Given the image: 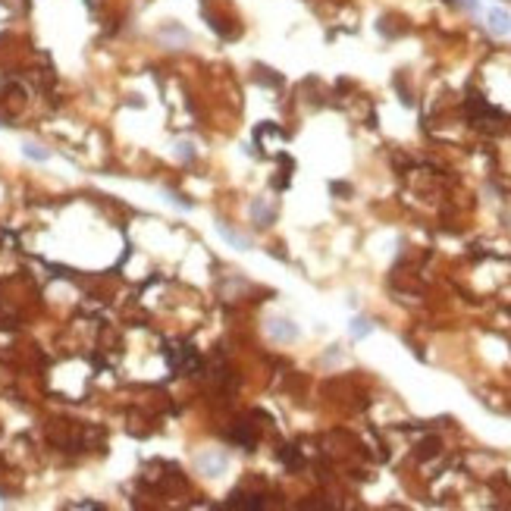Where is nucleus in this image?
I'll use <instances>...</instances> for the list:
<instances>
[{
    "mask_svg": "<svg viewBox=\"0 0 511 511\" xmlns=\"http://www.w3.org/2000/svg\"><path fill=\"white\" fill-rule=\"evenodd\" d=\"M216 236L226 238L232 248H242V251H248V248H251V238L242 236V232H236V229H229V223H223V220H216Z\"/></svg>",
    "mask_w": 511,
    "mask_h": 511,
    "instance_id": "1",
    "label": "nucleus"
},
{
    "mask_svg": "<svg viewBox=\"0 0 511 511\" xmlns=\"http://www.w3.org/2000/svg\"><path fill=\"white\" fill-rule=\"evenodd\" d=\"M486 19H489V29L496 32V35H511V16L505 13V10L493 7L486 13Z\"/></svg>",
    "mask_w": 511,
    "mask_h": 511,
    "instance_id": "2",
    "label": "nucleus"
},
{
    "mask_svg": "<svg viewBox=\"0 0 511 511\" xmlns=\"http://www.w3.org/2000/svg\"><path fill=\"white\" fill-rule=\"evenodd\" d=\"M267 329H270V336H276V339H282V342H289V339H295L298 336V326H292L289 320H270L267 323Z\"/></svg>",
    "mask_w": 511,
    "mask_h": 511,
    "instance_id": "3",
    "label": "nucleus"
},
{
    "mask_svg": "<svg viewBox=\"0 0 511 511\" xmlns=\"http://www.w3.org/2000/svg\"><path fill=\"white\" fill-rule=\"evenodd\" d=\"M373 333V323L371 320H364V317H355L351 320V336L355 339H364V336H371Z\"/></svg>",
    "mask_w": 511,
    "mask_h": 511,
    "instance_id": "4",
    "label": "nucleus"
},
{
    "mask_svg": "<svg viewBox=\"0 0 511 511\" xmlns=\"http://www.w3.org/2000/svg\"><path fill=\"white\" fill-rule=\"evenodd\" d=\"M176 148H179L176 154L182 157V160H188V157H195V145H192V141H179Z\"/></svg>",
    "mask_w": 511,
    "mask_h": 511,
    "instance_id": "5",
    "label": "nucleus"
}]
</instances>
